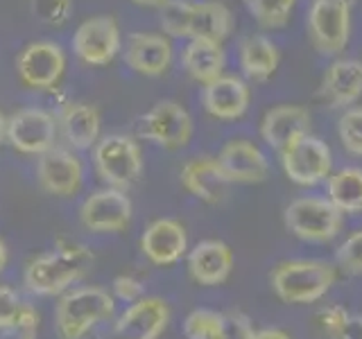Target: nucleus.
Masks as SVG:
<instances>
[{
    "label": "nucleus",
    "mask_w": 362,
    "mask_h": 339,
    "mask_svg": "<svg viewBox=\"0 0 362 339\" xmlns=\"http://www.w3.org/2000/svg\"><path fill=\"white\" fill-rule=\"evenodd\" d=\"M66 71V54L52 41H34L23 48L16 59L21 82L34 90H50L59 84Z\"/></svg>",
    "instance_id": "9b49d317"
},
{
    "label": "nucleus",
    "mask_w": 362,
    "mask_h": 339,
    "mask_svg": "<svg viewBox=\"0 0 362 339\" xmlns=\"http://www.w3.org/2000/svg\"><path fill=\"white\" fill-rule=\"evenodd\" d=\"M136 5H145V7H161L165 0H132Z\"/></svg>",
    "instance_id": "79ce46f5"
},
{
    "label": "nucleus",
    "mask_w": 362,
    "mask_h": 339,
    "mask_svg": "<svg viewBox=\"0 0 362 339\" xmlns=\"http://www.w3.org/2000/svg\"><path fill=\"white\" fill-rule=\"evenodd\" d=\"M57 127L73 150H90L100 143L102 118L100 111L86 102H66L57 118Z\"/></svg>",
    "instance_id": "4be33fe9"
},
{
    "label": "nucleus",
    "mask_w": 362,
    "mask_h": 339,
    "mask_svg": "<svg viewBox=\"0 0 362 339\" xmlns=\"http://www.w3.org/2000/svg\"><path fill=\"white\" fill-rule=\"evenodd\" d=\"M39 326H41V314H39V310L34 308L32 303H25V310H23V316H21L18 328H16L18 339H37Z\"/></svg>",
    "instance_id": "4c0bfd02"
},
{
    "label": "nucleus",
    "mask_w": 362,
    "mask_h": 339,
    "mask_svg": "<svg viewBox=\"0 0 362 339\" xmlns=\"http://www.w3.org/2000/svg\"><path fill=\"white\" fill-rule=\"evenodd\" d=\"M297 0H245L252 18L265 30L286 28Z\"/></svg>",
    "instance_id": "c85d7f7f"
},
{
    "label": "nucleus",
    "mask_w": 362,
    "mask_h": 339,
    "mask_svg": "<svg viewBox=\"0 0 362 339\" xmlns=\"http://www.w3.org/2000/svg\"><path fill=\"white\" fill-rule=\"evenodd\" d=\"M335 282L337 267L315 258L283 260L269 274L272 290L279 301L288 305H308L322 301Z\"/></svg>",
    "instance_id": "f03ea898"
},
{
    "label": "nucleus",
    "mask_w": 362,
    "mask_h": 339,
    "mask_svg": "<svg viewBox=\"0 0 362 339\" xmlns=\"http://www.w3.org/2000/svg\"><path fill=\"white\" fill-rule=\"evenodd\" d=\"M337 267L351 276H362V229L349 233L335 251Z\"/></svg>",
    "instance_id": "473e14b6"
},
{
    "label": "nucleus",
    "mask_w": 362,
    "mask_h": 339,
    "mask_svg": "<svg viewBox=\"0 0 362 339\" xmlns=\"http://www.w3.org/2000/svg\"><path fill=\"white\" fill-rule=\"evenodd\" d=\"M124 61L139 75L161 77L173 61V43L161 34H132L124 50Z\"/></svg>",
    "instance_id": "412c9836"
},
{
    "label": "nucleus",
    "mask_w": 362,
    "mask_h": 339,
    "mask_svg": "<svg viewBox=\"0 0 362 339\" xmlns=\"http://www.w3.org/2000/svg\"><path fill=\"white\" fill-rule=\"evenodd\" d=\"M233 30V16L229 7L218 0H202L192 3L188 39H204L222 43Z\"/></svg>",
    "instance_id": "b1692460"
},
{
    "label": "nucleus",
    "mask_w": 362,
    "mask_h": 339,
    "mask_svg": "<svg viewBox=\"0 0 362 339\" xmlns=\"http://www.w3.org/2000/svg\"><path fill=\"white\" fill-rule=\"evenodd\" d=\"M190 11H192V0H165L161 5V14H158L161 30L168 37L188 39Z\"/></svg>",
    "instance_id": "7c9ffc66"
},
{
    "label": "nucleus",
    "mask_w": 362,
    "mask_h": 339,
    "mask_svg": "<svg viewBox=\"0 0 362 339\" xmlns=\"http://www.w3.org/2000/svg\"><path fill=\"white\" fill-rule=\"evenodd\" d=\"M354 0H313L305 16V34L313 48L335 56L349 45Z\"/></svg>",
    "instance_id": "423d86ee"
},
{
    "label": "nucleus",
    "mask_w": 362,
    "mask_h": 339,
    "mask_svg": "<svg viewBox=\"0 0 362 339\" xmlns=\"http://www.w3.org/2000/svg\"><path fill=\"white\" fill-rule=\"evenodd\" d=\"M23 310H25V303L21 301L16 290H11L9 285H3V282H0V331L16 333Z\"/></svg>",
    "instance_id": "72a5a7b5"
},
{
    "label": "nucleus",
    "mask_w": 362,
    "mask_h": 339,
    "mask_svg": "<svg viewBox=\"0 0 362 339\" xmlns=\"http://www.w3.org/2000/svg\"><path fill=\"white\" fill-rule=\"evenodd\" d=\"M279 156L286 177L301 188H313L333 174V152L317 136H303Z\"/></svg>",
    "instance_id": "0eeeda50"
},
{
    "label": "nucleus",
    "mask_w": 362,
    "mask_h": 339,
    "mask_svg": "<svg viewBox=\"0 0 362 339\" xmlns=\"http://www.w3.org/2000/svg\"><path fill=\"white\" fill-rule=\"evenodd\" d=\"M173 310L161 297H143L127 305L113 326V339H161Z\"/></svg>",
    "instance_id": "f8f14e48"
},
{
    "label": "nucleus",
    "mask_w": 362,
    "mask_h": 339,
    "mask_svg": "<svg viewBox=\"0 0 362 339\" xmlns=\"http://www.w3.org/2000/svg\"><path fill=\"white\" fill-rule=\"evenodd\" d=\"M337 136L342 147L354 156H362V107L346 109L337 122Z\"/></svg>",
    "instance_id": "2f4dec72"
},
{
    "label": "nucleus",
    "mask_w": 362,
    "mask_h": 339,
    "mask_svg": "<svg viewBox=\"0 0 362 339\" xmlns=\"http://www.w3.org/2000/svg\"><path fill=\"white\" fill-rule=\"evenodd\" d=\"M254 339H292V335L283 328H263V331H256Z\"/></svg>",
    "instance_id": "58836bf2"
},
{
    "label": "nucleus",
    "mask_w": 362,
    "mask_h": 339,
    "mask_svg": "<svg viewBox=\"0 0 362 339\" xmlns=\"http://www.w3.org/2000/svg\"><path fill=\"white\" fill-rule=\"evenodd\" d=\"M181 64H184L186 73L195 82L206 86L224 75L226 56L222 50V43L190 39V43L184 48V54H181Z\"/></svg>",
    "instance_id": "393cba45"
},
{
    "label": "nucleus",
    "mask_w": 362,
    "mask_h": 339,
    "mask_svg": "<svg viewBox=\"0 0 362 339\" xmlns=\"http://www.w3.org/2000/svg\"><path fill=\"white\" fill-rule=\"evenodd\" d=\"M179 181L188 195L209 203V206H220L226 199L229 181L222 174V170L215 161V156H195L181 165Z\"/></svg>",
    "instance_id": "6ab92c4d"
},
{
    "label": "nucleus",
    "mask_w": 362,
    "mask_h": 339,
    "mask_svg": "<svg viewBox=\"0 0 362 339\" xmlns=\"http://www.w3.org/2000/svg\"><path fill=\"white\" fill-rule=\"evenodd\" d=\"M317 326L328 339H362V316L342 305H326L317 312Z\"/></svg>",
    "instance_id": "cd10ccee"
},
{
    "label": "nucleus",
    "mask_w": 362,
    "mask_h": 339,
    "mask_svg": "<svg viewBox=\"0 0 362 339\" xmlns=\"http://www.w3.org/2000/svg\"><path fill=\"white\" fill-rule=\"evenodd\" d=\"M184 335L186 339H224V312L192 310L184 319Z\"/></svg>",
    "instance_id": "c756f323"
},
{
    "label": "nucleus",
    "mask_w": 362,
    "mask_h": 339,
    "mask_svg": "<svg viewBox=\"0 0 362 339\" xmlns=\"http://www.w3.org/2000/svg\"><path fill=\"white\" fill-rule=\"evenodd\" d=\"M256 331L243 312H224V339H254Z\"/></svg>",
    "instance_id": "e433bc0d"
},
{
    "label": "nucleus",
    "mask_w": 362,
    "mask_h": 339,
    "mask_svg": "<svg viewBox=\"0 0 362 339\" xmlns=\"http://www.w3.org/2000/svg\"><path fill=\"white\" fill-rule=\"evenodd\" d=\"M37 181L41 190L52 197H75L84 186V165L73 152L52 147L39 156Z\"/></svg>",
    "instance_id": "4468645a"
},
{
    "label": "nucleus",
    "mask_w": 362,
    "mask_h": 339,
    "mask_svg": "<svg viewBox=\"0 0 362 339\" xmlns=\"http://www.w3.org/2000/svg\"><path fill=\"white\" fill-rule=\"evenodd\" d=\"M93 163L100 181L107 188L127 192L143 174L141 145L124 133L105 136L93 150Z\"/></svg>",
    "instance_id": "20e7f679"
},
{
    "label": "nucleus",
    "mask_w": 362,
    "mask_h": 339,
    "mask_svg": "<svg viewBox=\"0 0 362 339\" xmlns=\"http://www.w3.org/2000/svg\"><path fill=\"white\" fill-rule=\"evenodd\" d=\"M7 263H9V251H7V244L5 240L0 237V274L7 269Z\"/></svg>",
    "instance_id": "ea45409f"
},
{
    "label": "nucleus",
    "mask_w": 362,
    "mask_h": 339,
    "mask_svg": "<svg viewBox=\"0 0 362 339\" xmlns=\"http://www.w3.org/2000/svg\"><path fill=\"white\" fill-rule=\"evenodd\" d=\"M249 102H252V88L247 86L245 79L235 75H222L202 90L204 111L215 120L229 122L243 118L249 109Z\"/></svg>",
    "instance_id": "aec40b11"
},
{
    "label": "nucleus",
    "mask_w": 362,
    "mask_h": 339,
    "mask_svg": "<svg viewBox=\"0 0 362 339\" xmlns=\"http://www.w3.org/2000/svg\"><path fill=\"white\" fill-rule=\"evenodd\" d=\"M57 129L59 127L52 113L28 107L7 118V143L21 154L41 156L54 147Z\"/></svg>",
    "instance_id": "9d476101"
},
{
    "label": "nucleus",
    "mask_w": 362,
    "mask_h": 339,
    "mask_svg": "<svg viewBox=\"0 0 362 339\" xmlns=\"http://www.w3.org/2000/svg\"><path fill=\"white\" fill-rule=\"evenodd\" d=\"M111 297L116 301H122V303H136L139 299L145 297V285L136 278V276H129V274H120L113 278L111 282Z\"/></svg>",
    "instance_id": "c9c22d12"
},
{
    "label": "nucleus",
    "mask_w": 362,
    "mask_h": 339,
    "mask_svg": "<svg viewBox=\"0 0 362 339\" xmlns=\"http://www.w3.org/2000/svg\"><path fill=\"white\" fill-rule=\"evenodd\" d=\"M310 111L301 105H279L260 120V138L279 154L310 133Z\"/></svg>",
    "instance_id": "f3484780"
},
{
    "label": "nucleus",
    "mask_w": 362,
    "mask_h": 339,
    "mask_svg": "<svg viewBox=\"0 0 362 339\" xmlns=\"http://www.w3.org/2000/svg\"><path fill=\"white\" fill-rule=\"evenodd\" d=\"M240 68L243 75L252 82H267L276 73L281 54L274 41L263 37V34H252L240 41Z\"/></svg>",
    "instance_id": "a878e982"
},
{
    "label": "nucleus",
    "mask_w": 362,
    "mask_h": 339,
    "mask_svg": "<svg viewBox=\"0 0 362 339\" xmlns=\"http://www.w3.org/2000/svg\"><path fill=\"white\" fill-rule=\"evenodd\" d=\"M328 201L342 213H362V167H342L326 179Z\"/></svg>",
    "instance_id": "bb28decb"
},
{
    "label": "nucleus",
    "mask_w": 362,
    "mask_h": 339,
    "mask_svg": "<svg viewBox=\"0 0 362 339\" xmlns=\"http://www.w3.org/2000/svg\"><path fill=\"white\" fill-rule=\"evenodd\" d=\"M229 184H263L269 174V161L258 145L249 141H229L215 156Z\"/></svg>",
    "instance_id": "dca6fc26"
},
{
    "label": "nucleus",
    "mask_w": 362,
    "mask_h": 339,
    "mask_svg": "<svg viewBox=\"0 0 362 339\" xmlns=\"http://www.w3.org/2000/svg\"><path fill=\"white\" fill-rule=\"evenodd\" d=\"M132 218L134 203L127 192L118 188L95 190L79 206V224L98 235L122 233L132 224Z\"/></svg>",
    "instance_id": "6e6552de"
},
{
    "label": "nucleus",
    "mask_w": 362,
    "mask_h": 339,
    "mask_svg": "<svg viewBox=\"0 0 362 339\" xmlns=\"http://www.w3.org/2000/svg\"><path fill=\"white\" fill-rule=\"evenodd\" d=\"M34 16L48 25H64L73 11V0H32Z\"/></svg>",
    "instance_id": "f704fd0d"
},
{
    "label": "nucleus",
    "mask_w": 362,
    "mask_h": 339,
    "mask_svg": "<svg viewBox=\"0 0 362 339\" xmlns=\"http://www.w3.org/2000/svg\"><path fill=\"white\" fill-rule=\"evenodd\" d=\"M7 141V118L0 113V145Z\"/></svg>",
    "instance_id": "a19ab883"
},
{
    "label": "nucleus",
    "mask_w": 362,
    "mask_h": 339,
    "mask_svg": "<svg viewBox=\"0 0 362 339\" xmlns=\"http://www.w3.org/2000/svg\"><path fill=\"white\" fill-rule=\"evenodd\" d=\"M139 244L141 254L156 267L177 265L190 251L186 226L173 218H158L147 224Z\"/></svg>",
    "instance_id": "ddd939ff"
},
{
    "label": "nucleus",
    "mask_w": 362,
    "mask_h": 339,
    "mask_svg": "<svg viewBox=\"0 0 362 339\" xmlns=\"http://www.w3.org/2000/svg\"><path fill=\"white\" fill-rule=\"evenodd\" d=\"M75 54L88 66H107L120 50V28L113 16L86 18L73 37Z\"/></svg>",
    "instance_id": "2eb2a0df"
},
{
    "label": "nucleus",
    "mask_w": 362,
    "mask_h": 339,
    "mask_svg": "<svg viewBox=\"0 0 362 339\" xmlns=\"http://www.w3.org/2000/svg\"><path fill=\"white\" fill-rule=\"evenodd\" d=\"M322 95L331 107L346 109L362 97V61L335 59L322 77Z\"/></svg>",
    "instance_id": "5701e85b"
},
{
    "label": "nucleus",
    "mask_w": 362,
    "mask_h": 339,
    "mask_svg": "<svg viewBox=\"0 0 362 339\" xmlns=\"http://www.w3.org/2000/svg\"><path fill=\"white\" fill-rule=\"evenodd\" d=\"M286 229L303 242L326 244L342 231L344 215L326 197H299L283 210Z\"/></svg>",
    "instance_id": "39448f33"
},
{
    "label": "nucleus",
    "mask_w": 362,
    "mask_h": 339,
    "mask_svg": "<svg viewBox=\"0 0 362 339\" xmlns=\"http://www.w3.org/2000/svg\"><path fill=\"white\" fill-rule=\"evenodd\" d=\"M139 133L163 150H181L192 138V118L179 102L161 100L141 118Z\"/></svg>",
    "instance_id": "1a4fd4ad"
},
{
    "label": "nucleus",
    "mask_w": 362,
    "mask_h": 339,
    "mask_svg": "<svg viewBox=\"0 0 362 339\" xmlns=\"http://www.w3.org/2000/svg\"><path fill=\"white\" fill-rule=\"evenodd\" d=\"M90 265L93 254L75 242H59L52 251L32 258L23 271V285L34 297H62L82 280Z\"/></svg>",
    "instance_id": "f257e3e1"
},
{
    "label": "nucleus",
    "mask_w": 362,
    "mask_h": 339,
    "mask_svg": "<svg viewBox=\"0 0 362 339\" xmlns=\"http://www.w3.org/2000/svg\"><path fill=\"white\" fill-rule=\"evenodd\" d=\"M116 314V299L98 285L73 287L62 294L54 308V331L59 339H84L95 326Z\"/></svg>",
    "instance_id": "7ed1b4c3"
},
{
    "label": "nucleus",
    "mask_w": 362,
    "mask_h": 339,
    "mask_svg": "<svg viewBox=\"0 0 362 339\" xmlns=\"http://www.w3.org/2000/svg\"><path fill=\"white\" fill-rule=\"evenodd\" d=\"M188 274L202 287H218L233 271V249L222 240H202L188 251Z\"/></svg>",
    "instance_id": "a211bd4d"
}]
</instances>
